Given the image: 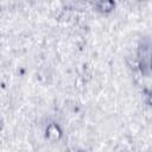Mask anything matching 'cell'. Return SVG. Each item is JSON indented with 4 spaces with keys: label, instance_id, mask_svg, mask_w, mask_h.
I'll return each instance as SVG.
<instances>
[{
    "label": "cell",
    "instance_id": "6da1fadb",
    "mask_svg": "<svg viewBox=\"0 0 152 152\" xmlns=\"http://www.w3.org/2000/svg\"><path fill=\"white\" fill-rule=\"evenodd\" d=\"M114 7H115V4L113 0H99V2H97V8L102 13H108V12L113 11Z\"/></svg>",
    "mask_w": 152,
    "mask_h": 152
},
{
    "label": "cell",
    "instance_id": "7a4b0ae2",
    "mask_svg": "<svg viewBox=\"0 0 152 152\" xmlns=\"http://www.w3.org/2000/svg\"><path fill=\"white\" fill-rule=\"evenodd\" d=\"M61 129L58 128V126L57 125H50L49 127H48V129H46V137L48 138H50V139H58L59 137H61Z\"/></svg>",
    "mask_w": 152,
    "mask_h": 152
}]
</instances>
